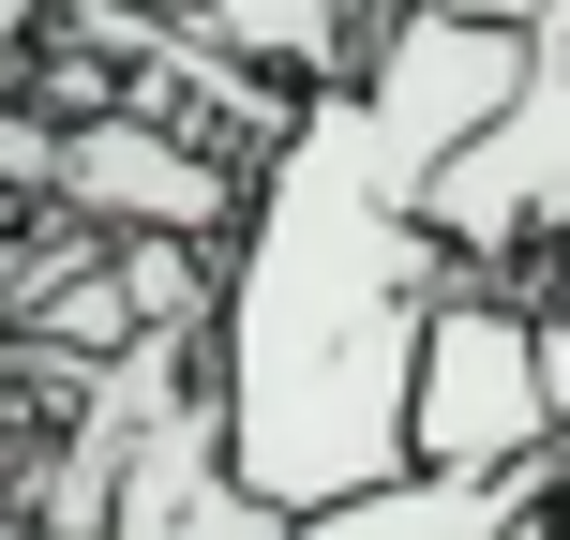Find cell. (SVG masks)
Segmentation results:
<instances>
[{
  "label": "cell",
  "instance_id": "cell-1",
  "mask_svg": "<svg viewBox=\"0 0 570 540\" xmlns=\"http://www.w3.org/2000/svg\"><path fill=\"white\" fill-rule=\"evenodd\" d=\"M451 240H435L405 150L361 120V90H301L285 150L256 166L210 271V421H226L240 495L285 526L331 495L405 481V391H421V331L451 301Z\"/></svg>",
  "mask_w": 570,
  "mask_h": 540
},
{
  "label": "cell",
  "instance_id": "cell-2",
  "mask_svg": "<svg viewBox=\"0 0 570 540\" xmlns=\"http://www.w3.org/2000/svg\"><path fill=\"white\" fill-rule=\"evenodd\" d=\"M0 196H46V210H76V226H106V240H210V256H226L256 166H226V150H210L196 120H166V106H60V120L16 106L0 120Z\"/></svg>",
  "mask_w": 570,
  "mask_h": 540
},
{
  "label": "cell",
  "instance_id": "cell-3",
  "mask_svg": "<svg viewBox=\"0 0 570 540\" xmlns=\"http://www.w3.org/2000/svg\"><path fill=\"white\" fill-rule=\"evenodd\" d=\"M405 451L451 481H525L556 465V391H541V301L465 271L421 331V391H405Z\"/></svg>",
  "mask_w": 570,
  "mask_h": 540
},
{
  "label": "cell",
  "instance_id": "cell-4",
  "mask_svg": "<svg viewBox=\"0 0 570 540\" xmlns=\"http://www.w3.org/2000/svg\"><path fill=\"white\" fill-rule=\"evenodd\" d=\"M525 76H541V30H465V16H435V0H391V16L361 30V60H345L361 120L405 150V180H421V196H435V166H451V150H481L495 120L525 106Z\"/></svg>",
  "mask_w": 570,
  "mask_h": 540
},
{
  "label": "cell",
  "instance_id": "cell-5",
  "mask_svg": "<svg viewBox=\"0 0 570 540\" xmlns=\"http://www.w3.org/2000/svg\"><path fill=\"white\" fill-rule=\"evenodd\" d=\"M570 511V465H525V481H451V465H405L375 495H331L285 540H541Z\"/></svg>",
  "mask_w": 570,
  "mask_h": 540
},
{
  "label": "cell",
  "instance_id": "cell-6",
  "mask_svg": "<svg viewBox=\"0 0 570 540\" xmlns=\"http://www.w3.org/2000/svg\"><path fill=\"white\" fill-rule=\"evenodd\" d=\"M166 16H196L210 46H240L256 76H285V90H331L345 60H361V0H166Z\"/></svg>",
  "mask_w": 570,
  "mask_h": 540
},
{
  "label": "cell",
  "instance_id": "cell-7",
  "mask_svg": "<svg viewBox=\"0 0 570 540\" xmlns=\"http://www.w3.org/2000/svg\"><path fill=\"white\" fill-rule=\"evenodd\" d=\"M541 391H556V465H570V301H541Z\"/></svg>",
  "mask_w": 570,
  "mask_h": 540
},
{
  "label": "cell",
  "instance_id": "cell-8",
  "mask_svg": "<svg viewBox=\"0 0 570 540\" xmlns=\"http://www.w3.org/2000/svg\"><path fill=\"white\" fill-rule=\"evenodd\" d=\"M435 16H465V30H556V0H435Z\"/></svg>",
  "mask_w": 570,
  "mask_h": 540
},
{
  "label": "cell",
  "instance_id": "cell-9",
  "mask_svg": "<svg viewBox=\"0 0 570 540\" xmlns=\"http://www.w3.org/2000/svg\"><path fill=\"white\" fill-rule=\"evenodd\" d=\"M541 46H570V0H556V30H541Z\"/></svg>",
  "mask_w": 570,
  "mask_h": 540
},
{
  "label": "cell",
  "instance_id": "cell-10",
  "mask_svg": "<svg viewBox=\"0 0 570 540\" xmlns=\"http://www.w3.org/2000/svg\"><path fill=\"white\" fill-rule=\"evenodd\" d=\"M361 16H391V0H361Z\"/></svg>",
  "mask_w": 570,
  "mask_h": 540
}]
</instances>
